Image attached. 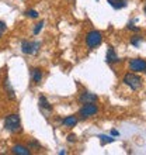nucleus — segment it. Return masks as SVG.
Segmentation results:
<instances>
[{"mask_svg": "<svg viewBox=\"0 0 146 155\" xmlns=\"http://www.w3.org/2000/svg\"><path fill=\"white\" fill-rule=\"evenodd\" d=\"M128 30H131V31H134V33H138L139 30V27H136V25H134L132 23H128Z\"/></svg>", "mask_w": 146, "mask_h": 155, "instance_id": "412c9836", "label": "nucleus"}, {"mask_svg": "<svg viewBox=\"0 0 146 155\" xmlns=\"http://www.w3.org/2000/svg\"><path fill=\"white\" fill-rule=\"evenodd\" d=\"M38 106H40V109H42V110H46V111H52L53 110L52 104L48 102V99L45 97L44 94H41L40 99H38Z\"/></svg>", "mask_w": 146, "mask_h": 155, "instance_id": "f8f14e48", "label": "nucleus"}, {"mask_svg": "<svg viewBox=\"0 0 146 155\" xmlns=\"http://www.w3.org/2000/svg\"><path fill=\"white\" fill-rule=\"evenodd\" d=\"M143 10H145V14H146V4H145V7H143Z\"/></svg>", "mask_w": 146, "mask_h": 155, "instance_id": "b1692460", "label": "nucleus"}, {"mask_svg": "<svg viewBox=\"0 0 146 155\" xmlns=\"http://www.w3.org/2000/svg\"><path fill=\"white\" fill-rule=\"evenodd\" d=\"M129 69L132 71V72H135V74H138V72H145L146 71V59H142V58L131 59Z\"/></svg>", "mask_w": 146, "mask_h": 155, "instance_id": "423d86ee", "label": "nucleus"}, {"mask_svg": "<svg viewBox=\"0 0 146 155\" xmlns=\"http://www.w3.org/2000/svg\"><path fill=\"white\" fill-rule=\"evenodd\" d=\"M24 14L28 17V18H38V17H40V13L36 12V10H34V8H28V10H25Z\"/></svg>", "mask_w": 146, "mask_h": 155, "instance_id": "dca6fc26", "label": "nucleus"}, {"mask_svg": "<svg viewBox=\"0 0 146 155\" xmlns=\"http://www.w3.org/2000/svg\"><path fill=\"white\" fill-rule=\"evenodd\" d=\"M141 42H142V37H141V35H138V34L131 38V44L134 45V47H139V45H141Z\"/></svg>", "mask_w": 146, "mask_h": 155, "instance_id": "6ab92c4d", "label": "nucleus"}, {"mask_svg": "<svg viewBox=\"0 0 146 155\" xmlns=\"http://www.w3.org/2000/svg\"><path fill=\"white\" fill-rule=\"evenodd\" d=\"M77 102L80 104H87V103H97L98 102V96L96 93L91 92H83V93L77 97Z\"/></svg>", "mask_w": 146, "mask_h": 155, "instance_id": "0eeeda50", "label": "nucleus"}, {"mask_svg": "<svg viewBox=\"0 0 146 155\" xmlns=\"http://www.w3.org/2000/svg\"><path fill=\"white\" fill-rule=\"evenodd\" d=\"M124 83L126 86H129V89L132 90H139L143 85V79L139 75H136L135 72H131V74H126L124 76Z\"/></svg>", "mask_w": 146, "mask_h": 155, "instance_id": "f03ea898", "label": "nucleus"}, {"mask_svg": "<svg viewBox=\"0 0 146 155\" xmlns=\"http://www.w3.org/2000/svg\"><path fill=\"white\" fill-rule=\"evenodd\" d=\"M101 41H103V34L100 31H97V30H91L86 35V44H87V47L90 49L97 48L98 45L101 44Z\"/></svg>", "mask_w": 146, "mask_h": 155, "instance_id": "20e7f679", "label": "nucleus"}, {"mask_svg": "<svg viewBox=\"0 0 146 155\" xmlns=\"http://www.w3.org/2000/svg\"><path fill=\"white\" fill-rule=\"evenodd\" d=\"M27 147H28L30 150H40V148H41V144L38 143L36 140L31 138V140L28 141V145H27Z\"/></svg>", "mask_w": 146, "mask_h": 155, "instance_id": "a211bd4d", "label": "nucleus"}, {"mask_svg": "<svg viewBox=\"0 0 146 155\" xmlns=\"http://www.w3.org/2000/svg\"><path fill=\"white\" fill-rule=\"evenodd\" d=\"M30 78H31V82L33 85H40L42 78H44V71L41 68H31L30 71Z\"/></svg>", "mask_w": 146, "mask_h": 155, "instance_id": "6e6552de", "label": "nucleus"}, {"mask_svg": "<svg viewBox=\"0 0 146 155\" xmlns=\"http://www.w3.org/2000/svg\"><path fill=\"white\" fill-rule=\"evenodd\" d=\"M11 152L13 154H17V155H30L31 151L27 145H23V144H17L14 147L11 148Z\"/></svg>", "mask_w": 146, "mask_h": 155, "instance_id": "9b49d317", "label": "nucleus"}, {"mask_svg": "<svg viewBox=\"0 0 146 155\" xmlns=\"http://www.w3.org/2000/svg\"><path fill=\"white\" fill-rule=\"evenodd\" d=\"M98 138H100V141H101V145H104V144H110V143H114L115 141V138H113V137H108V135H98Z\"/></svg>", "mask_w": 146, "mask_h": 155, "instance_id": "f3484780", "label": "nucleus"}, {"mask_svg": "<svg viewBox=\"0 0 146 155\" xmlns=\"http://www.w3.org/2000/svg\"><path fill=\"white\" fill-rule=\"evenodd\" d=\"M97 113H98L97 104H94V103H87V104H83V106L80 107V110H79L77 114L80 116V118L86 120V118H90V117H93V116H96Z\"/></svg>", "mask_w": 146, "mask_h": 155, "instance_id": "39448f33", "label": "nucleus"}, {"mask_svg": "<svg viewBox=\"0 0 146 155\" xmlns=\"http://www.w3.org/2000/svg\"><path fill=\"white\" fill-rule=\"evenodd\" d=\"M4 130H7L8 133L11 134H17V133H21L23 131V126H21V118L17 113H11V114L6 116L3 123Z\"/></svg>", "mask_w": 146, "mask_h": 155, "instance_id": "f257e3e1", "label": "nucleus"}, {"mask_svg": "<svg viewBox=\"0 0 146 155\" xmlns=\"http://www.w3.org/2000/svg\"><path fill=\"white\" fill-rule=\"evenodd\" d=\"M44 25H45V21H44V20H41L40 23H36V24L34 25V30H33V34H34V35H38V34L42 31Z\"/></svg>", "mask_w": 146, "mask_h": 155, "instance_id": "2eb2a0df", "label": "nucleus"}, {"mask_svg": "<svg viewBox=\"0 0 146 155\" xmlns=\"http://www.w3.org/2000/svg\"><path fill=\"white\" fill-rule=\"evenodd\" d=\"M77 141V137L75 134H69L68 135V143H76Z\"/></svg>", "mask_w": 146, "mask_h": 155, "instance_id": "4be33fe9", "label": "nucleus"}, {"mask_svg": "<svg viewBox=\"0 0 146 155\" xmlns=\"http://www.w3.org/2000/svg\"><path fill=\"white\" fill-rule=\"evenodd\" d=\"M111 135H113V137H119V131L113 128V130H111Z\"/></svg>", "mask_w": 146, "mask_h": 155, "instance_id": "5701e85b", "label": "nucleus"}, {"mask_svg": "<svg viewBox=\"0 0 146 155\" xmlns=\"http://www.w3.org/2000/svg\"><path fill=\"white\" fill-rule=\"evenodd\" d=\"M118 61H119V58H118L115 49H114L113 47H108L107 54H106V62L107 64H117Z\"/></svg>", "mask_w": 146, "mask_h": 155, "instance_id": "1a4fd4ad", "label": "nucleus"}, {"mask_svg": "<svg viewBox=\"0 0 146 155\" xmlns=\"http://www.w3.org/2000/svg\"><path fill=\"white\" fill-rule=\"evenodd\" d=\"M3 86H4V90H6V94H7V97L10 100H16V90L10 85V82H8L7 78H4V82H3Z\"/></svg>", "mask_w": 146, "mask_h": 155, "instance_id": "9d476101", "label": "nucleus"}, {"mask_svg": "<svg viewBox=\"0 0 146 155\" xmlns=\"http://www.w3.org/2000/svg\"><path fill=\"white\" fill-rule=\"evenodd\" d=\"M108 4L115 10H121V8H125L126 4H128V0H107Z\"/></svg>", "mask_w": 146, "mask_h": 155, "instance_id": "4468645a", "label": "nucleus"}, {"mask_svg": "<svg viewBox=\"0 0 146 155\" xmlns=\"http://www.w3.org/2000/svg\"><path fill=\"white\" fill-rule=\"evenodd\" d=\"M6 31H7V24H6V21L0 20V40L3 38V35H4Z\"/></svg>", "mask_w": 146, "mask_h": 155, "instance_id": "aec40b11", "label": "nucleus"}, {"mask_svg": "<svg viewBox=\"0 0 146 155\" xmlns=\"http://www.w3.org/2000/svg\"><path fill=\"white\" fill-rule=\"evenodd\" d=\"M145 72H146V71H145Z\"/></svg>", "mask_w": 146, "mask_h": 155, "instance_id": "393cba45", "label": "nucleus"}, {"mask_svg": "<svg viewBox=\"0 0 146 155\" xmlns=\"http://www.w3.org/2000/svg\"><path fill=\"white\" fill-rule=\"evenodd\" d=\"M41 42L40 41H28L23 40L21 41V52L25 55H35L41 49Z\"/></svg>", "mask_w": 146, "mask_h": 155, "instance_id": "7ed1b4c3", "label": "nucleus"}, {"mask_svg": "<svg viewBox=\"0 0 146 155\" xmlns=\"http://www.w3.org/2000/svg\"><path fill=\"white\" fill-rule=\"evenodd\" d=\"M79 123V118H77V116H68V117H65L63 120H62V126L68 127V128H72V127H75Z\"/></svg>", "mask_w": 146, "mask_h": 155, "instance_id": "ddd939ff", "label": "nucleus"}]
</instances>
